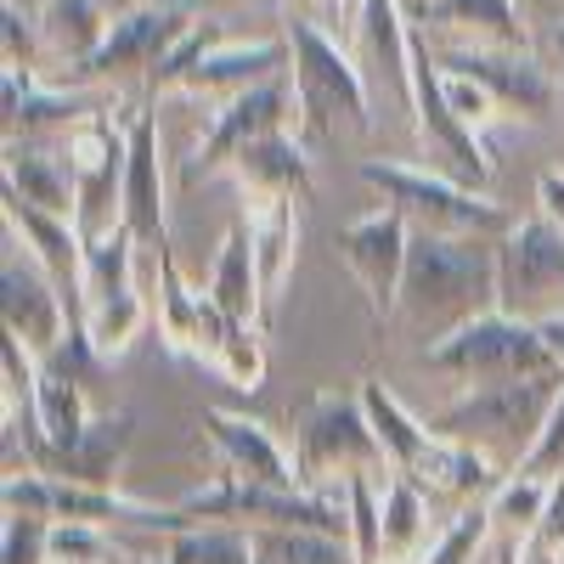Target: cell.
<instances>
[{"instance_id": "cell-42", "label": "cell", "mask_w": 564, "mask_h": 564, "mask_svg": "<svg viewBox=\"0 0 564 564\" xmlns=\"http://www.w3.org/2000/svg\"><path fill=\"white\" fill-rule=\"evenodd\" d=\"M7 7H23V12H34V7H40V0H7Z\"/></svg>"}, {"instance_id": "cell-10", "label": "cell", "mask_w": 564, "mask_h": 564, "mask_svg": "<svg viewBox=\"0 0 564 564\" xmlns=\"http://www.w3.org/2000/svg\"><path fill=\"white\" fill-rule=\"evenodd\" d=\"M497 311L536 327L564 316V231L553 220H513L497 238Z\"/></svg>"}, {"instance_id": "cell-34", "label": "cell", "mask_w": 564, "mask_h": 564, "mask_svg": "<svg viewBox=\"0 0 564 564\" xmlns=\"http://www.w3.org/2000/svg\"><path fill=\"white\" fill-rule=\"evenodd\" d=\"M0 564H52V520L7 508V536H0Z\"/></svg>"}, {"instance_id": "cell-17", "label": "cell", "mask_w": 564, "mask_h": 564, "mask_svg": "<svg viewBox=\"0 0 564 564\" xmlns=\"http://www.w3.org/2000/svg\"><path fill=\"white\" fill-rule=\"evenodd\" d=\"M435 63L446 74H463L491 90V102L513 119H547L553 113V79L531 63V52H457V45H446V52H435Z\"/></svg>"}, {"instance_id": "cell-6", "label": "cell", "mask_w": 564, "mask_h": 564, "mask_svg": "<svg viewBox=\"0 0 564 564\" xmlns=\"http://www.w3.org/2000/svg\"><path fill=\"white\" fill-rule=\"evenodd\" d=\"M361 181L372 193H384V204H395L412 231H435V238H502L513 226L502 204L480 198L475 186L446 181L435 170H406V164H361Z\"/></svg>"}, {"instance_id": "cell-4", "label": "cell", "mask_w": 564, "mask_h": 564, "mask_svg": "<svg viewBox=\"0 0 564 564\" xmlns=\"http://www.w3.org/2000/svg\"><path fill=\"white\" fill-rule=\"evenodd\" d=\"M294 468H300V491H316V497H345L350 480L361 475H395L390 468V452L372 430V417L361 406V390L356 395H334L322 390L311 401H300L294 412Z\"/></svg>"}, {"instance_id": "cell-21", "label": "cell", "mask_w": 564, "mask_h": 564, "mask_svg": "<svg viewBox=\"0 0 564 564\" xmlns=\"http://www.w3.org/2000/svg\"><path fill=\"white\" fill-rule=\"evenodd\" d=\"M350 45H356V63H361L367 85L390 79L401 90V102H406V85H412V23L401 18L395 0H356Z\"/></svg>"}, {"instance_id": "cell-3", "label": "cell", "mask_w": 564, "mask_h": 564, "mask_svg": "<svg viewBox=\"0 0 564 564\" xmlns=\"http://www.w3.org/2000/svg\"><path fill=\"white\" fill-rule=\"evenodd\" d=\"M558 390H564V372H531V379L475 384L468 395H457L446 412H435L430 430L441 441H452V446L480 452L486 463L502 468V475H520V463L531 457Z\"/></svg>"}, {"instance_id": "cell-14", "label": "cell", "mask_w": 564, "mask_h": 564, "mask_svg": "<svg viewBox=\"0 0 564 564\" xmlns=\"http://www.w3.org/2000/svg\"><path fill=\"white\" fill-rule=\"evenodd\" d=\"M0 322H7L12 339H23L34 361H45L79 322V311L40 265H23L18 254H7V265H0Z\"/></svg>"}, {"instance_id": "cell-26", "label": "cell", "mask_w": 564, "mask_h": 564, "mask_svg": "<svg viewBox=\"0 0 564 564\" xmlns=\"http://www.w3.org/2000/svg\"><path fill=\"white\" fill-rule=\"evenodd\" d=\"M226 175L238 181V186H276V193H294L305 204L316 193L311 159H305V148H300L289 130H271V135L249 141V148H238V153H231V164H226Z\"/></svg>"}, {"instance_id": "cell-40", "label": "cell", "mask_w": 564, "mask_h": 564, "mask_svg": "<svg viewBox=\"0 0 564 564\" xmlns=\"http://www.w3.org/2000/svg\"><path fill=\"white\" fill-rule=\"evenodd\" d=\"M300 7H305L322 29H339V23L356 18V0H300Z\"/></svg>"}, {"instance_id": "cell-45", "label": "cell", "mask_w": 564, "mask_h": 564, "mask_svg": "<svg viewBox=\"0 0 564 564\" xmlns=\"http://www.w3.org/2000/svg\"><path fill=\"white\" fill-rule=\"evenodd\" d=\"M153 564H164V558H153Z\"/></svg>"}, {"instance_id": "cell-13", "label": "cell", "mask_w": 564, "mask_h": 564, "mask_svg": "<svg viewBox=\"0 0 564 564\" xmlns=\"http://www.w3.org/2000/svg\"><path fill=\"white\" fill-rule=\"evenodd\" d=\"M289 108H294L289 74H276V79L243 90V97H231L226 108L209 113V130L198 135V148L186 153V164L175 170V181H181V186H198L204 175L226 170L238 148H249V141H260V135H271V130L289 124Z\"/></svg>"}, {"instance_id": "cell-18", "label": "cell", "mask_w": 564, "mask_h": 564, "mask_svg": "<svg viewBox=\"0 0 564 564\" xmlns=\"http://www.w3.org/2000/svg\"><path fill=\"white\" fill-rule=\"evenodd\" d=\"M135 435V417L130 412H97L85 423V435L68 446H34L29 468L34 475H52V480H74V486H113L119 480V463L130 452Z\"/></svg>"}, {"instance_id": "cell-8", "label": "cell", "mask_w": 564, "mask_h": 564, "mask_svg": "<svg viewBox=\"0 0 564 564\" xmlns=\"http://www.w3.org/2000/svg\"><path fill=\"white\" fill-rule=\"evenodd\" d=\"M406 113H412V130H417V153H423V170H435L446 181H463V186H486L491 164H486V148H480V130H468L463 113L452 108L446 97V79H441V63L430 52V34L412 29V85H406Z\"/></svg>"}, {"instance_id": "cell-20", "label": "cell", "mask_w": 564, "mask_h": 564, "mask_svg": "<svg viewBox=\"0 0 564 564\" xmlns=\"http://www.w3.org/2000/svg\"><path fill=\"white\" fill-rule=\"evenodd\" d=\"M204 441L220 452V463H226V475H231V480H254V486H289V491H300V468H294L289 452L271 441L265 423L209 406V412H204Z\"/></svg>"}, {"instance_id": "cell-15", "label": "cell", "mask_w": 564, "mask_h": 564, "mask_svg": "<svg viewBox=\"0 0 564 564\" xmlns=\"http://www.w3.org/2000/svg\"><path fill=\"white\" fill-rule=\"evenodd\" d=\"M412 29L457 52H531V29L513 0H423Z\"/></svg>"}, {"instance_id": "cell-35", "label": "cell", "mask_w": 564, "mask_h": 564, "mask_svg": "<svg viewBox=\"0 0 564 564\" xmlns=\"http://www.w3.org/2000/svg\"><path fill=\"white\" fill-rule=\"evenodd\" d=\"M260 334H265V327H231L226 356H220V367H215L226 384H238V390H260V379H265V350H260Z\"/></svg>"}, {"instance_id": "cell-16", "label": "cell", "mask_w": 564, "mask_h": 564, "mask_svg": "<svg viewBox=\"0 0 564 564\" xmlns=\"http://www.w3.org/2000/svg\"><path fill=\"white\" fill-rule=\"evenodd\" d=\"M124 119H130V164H124V209H119V226L130 231L141 249H170L159 119H153V108H124Z\"/></svg>"}, {"instance_id": "cell-24", "label": "cell", "mask_w": 564, "mask_h": 564, "mask_svg": "<svg viewBox=\"0 0 564 564\" xmlns=\"http://www.w3.org/2000/svg\"><path fill=\"white\" fill-rule=\"evenodd\" d=\"M209 300L243 327H265V289H260V265H254V243H249V226L231 220L226 243L215 254L209 271Z\"/></svg>"}, {"instance_id": "cell-27", "label": "cell", "mask_w": 564, "mask_h": 564, "mask_svg": "<svg viewBox=\"0 0 564 564\" xmlns=\"http://www.w3.org/2000/svg\"><path fill=\"white\" fill-rule=\"evenodd\" d=\"M7 193H18L23 204H34V209H45V215H63V220H74V170L63 164V159H52V153H40L34 141H7Z\"/></svg>"}, {"instance_id": "cell-44", "label": "cell", "mask_w": 564, "mask_h": 564, "mask_svg": "<svg viewBox=\"0 0 564 564\" xmlns=\"http://www.w3.org/2000/svg\"><path fill=\"white\" fill-rule=\"evenodd\" d=\"M502 564H513V558H502Z\"/></svg>"}, {"instance_id": "cell-36", "label": "cell", "mask_w": 564, "mask_h": 564, "mask_svg": "<svg viewBox=\"0 0 564 564\" xmlns=\"http://www.w3.org/2000/svg\"><path fill=\"white\" fill-rule=\"evenodd\" d=\"M520 475H531V480H558L564 475V390H558V401H553V412L542 423L531 457L520 463Z\"/></svg>"}, {"instance_id": "cell-39", "label": "cell", "mask_w": 564, "mask_h": 564, "mask_svg": "<svg viewBox=\"0 0 564 564\" xmlns=\"http://www.w3.org/2000/svg\"><path fill=\"white\" fill-rule=\"evenodd\" d=\"M536 204H542V220H553L564 231V170H542L536 175Z\"/></svg>"}, {"instance_id": "cell-30", "label": "cell", "mask_w": 564, "mask_h": 564, "mask_svg": "<svg viewBox=\"0 0 564 564\" xmlns=\"http://www.w3.org/2000/svg\"><path fill=\"white\" fill-rule=\"evenodd\" d=\"M164 564H254V531L249 525L198 520L186 531H170Z\"/></svg>"}, {"instance_id": "cell-9", "label": "cell", "mask_w": 564, "mask_h": 564, "mask_svg": "<svg viewBox=\"0 0 564 564\" xmlns=\"http://www.w3.org/2000/svg\"><path fill=\"white\" fill-rule=\"evenodd\" d=\"M124 164H130V119L90 108L68 130V170H74V226L85 243H102L119 231L124 209Z\"/></svg>"}, {"instance_id": "cell-5", "label": "cell", "mask_w": 564, "mask_h": 564, "mask_svg": "<svg viewBox=\"0 0 564 564\" xmlns=\"http://www.w3.org/2000/svg\"><path fill=\"white\" fill-rule=\"evenodd\" d=\"M289 74V34L276 40H238L226 34V23H193L175 52L153 68V90H181V97L204 102L209 113L226 108L231 97H243V90Z\"/></svg>"}, {"instance_id": "cell-32", "label": "cell", "mask_w": 564, "mask_h": 564, "mask_svg": "<svg viewBox=\"0 0 564 564\" xmlns=\"http://www.w3.org/2000/svg\"><path fill=\"white\" fill-rule=\"evenodd\" d=\"M491 502H463V513L457 520L423 547V558L417 564H475V553L486 547V536H491Z\"/></svg>"}, {"instance_id": "cell-38", "label": "cell", "mask_w": 564, "mask_h": 564, "mask_svg": "<svg viewBox=\"0 0 564 564\" xmlns=\"http://www.w3.org/2000/svg\"><path fill=\"white\" fill-rule=\"evenodd\" d=\"M441 79H446V97H452V108L463 113V124H468V130H486V124L502 113V108L491 102V90H486V85L463 79V74H446V68H441Z\"/></svg>"}, {"instance_id": "cell-41", "label": "cell", "mask_w": 564, "mask_h": 564, "mask_svg": "<svg viewBox=\"0 0 564 564\" xmlns=\"http://www.w3.org/2000/svg\"><path fill=\"white\" fill-rule=\"evenodd\" d=\"M542 339L553 345V356L564 361V316H553V322H542Z\"/></svg>"}, {"instance_id": "cell-12", "label": "cell", "mask_w": 564, "mask_h": 564, "mask_svg": "<svg viewBox=\"0 0 564 564\" xmlns=\"http://www.w3.org/2000/svg\"><path fill=\"white\" fill-rule=\"evenodd\" d=\"M186 34H193V18H186L181 7H130V12L113 18V29H108V40L97 45V52L74 68V79L79 85H108V79L119 85V79H135V74L153 79V68Z\"/></svg>"}, {"instance_id": "cell-7", "label": "cell", "mask_w": 564, "mask_h": 564, "mask_svg": "<svg viewBox=\"0 0 564 564\" xmlns=\"http://www.w3.org/2000/svg\"><path fill=\"white\" fill-rule=\"evenodd\" d=\"M435 372L452 379H475V384H497V379H531V372H564V361L553 356V345L542 339L536 322L486 311L475 322H463L457 334H446L441 345L423 350Z\"/></svg>"}, {"instance_id": "cell-37", "label": "cell", "mask_w": 564, "mask_h": 564, "mask_svg": "<svg viewBox=\"0 0 564 564\" xmlns=\"http://www.w3.org/2000/svg\"><path fill=\"white\" fill-rule=\"evenodd\" d=\"M525 558H531V564H558V558H564V475L553 480L547 513H542V525H536L531 542H525Z\"/></svg>"}, {"instance_id": "cell-23", "label": "cell", "mask_w": 564, "mask_h": 564, "mask_svg": "<svg viewBox=\"0 0 564 564\" xmlns=\"http://www.w3.org/2000/svg\"><path fill=\"white\" fill-rule=\"evenodd\" d=\"M90 113L85 97H68V90H40L34 68L23 63H7V141H34L45 130H74L79 119Z\"/></svg>"}, {"instance_id": "cell-2", "label": "cell", "mask_w": 564, "mask_h": 564, "mask_svg": "<svg viewBox=\"0 0 564 564\" xmlns=\"http://www.w3.org/2000/svg\"><path fill=\"white\" fill-rule=\"evenodd\" d=\"M289 34V85L294 113L311 141H356L372 130V97L367 74L356 63V45H339L334 29H322L311 12H294L282 23Z\"/></svg>"}, {"instance_id": "cell-33", "label": "cell", "mask_w": 564, "mask_h": 564, "mask_svg": "<svg viewBox=\"0 0 564 564\" xmlns=\"http://www.w3.org/2000/svg\"><path fill=\"white\" fill-rule=\"evenodd\" d=\"M52 564H124L119 542L108 525H85V520H57L52 525Z\"/></svg>"}, {"instance_id": "cell-1", "label": "cell", "mask_w": 564, "mask_h": 564, "mask_svg": "<svg viewBox=\"0 0 564 564\" xmlns=\"http://www.w3.org/2000/svg\"><path fill=\"white\" fill-rule=\"evenodd\" d=\"M486 311H497V243L412 231L390 322L423 345H441L446 334H457L463 322H475Z\"/></svg>"}, {"instance_id": "cell-29", "label": "cell", "mask_w": 564, "mask_h": 564, "mask_svg": "<svg viewBox=\"0 0 564 564\" xmlns=\"http://www.w3.org/2000/svg\"><path fill=\"white\" fill-rule=\"evenodd\" d=\"M254 564H361L350 536L334 531H300V525H260Z\"/></svg>"}, {"instance_id": "cell-31", "label": "cell", "mask_w": 564, "mask_h": 564, "mask_svg": "<svg viewBox=\"0 0 564 564\" xmlns=\"http://www.w3.org/2000/svg\"><path fill=\"white\" fill-rule=\"evenodd\" d=\"M547 497H553V480L508 475V480L491 491V520H497V525H508L520 542H531V531L542 525V513H547Z\"/></svg>"}, {"instance_id": "cell-28", "label": "cell", "mask_w": 564, "mask_h": 564, "mask_svg": "<svg viewBox=\"0 0 564 564\" xmlns=\"http://www.w3.org/2000/svg\"><path fill=\"white\" fill-rule=\"evenodd\" d=\"M423 486H412L406 475H390L384 497H379V525H384V564H417L423 558V536H430V508H423Z\"/></svg>"}, {"instance_id": "cell-19", "label": "cell", "mask_w": 564, "mask_h": 564, "mask_svg": "<svg viewBox=\"0 0 564 564\" xmlns=\"http://www.w3.org/2000/svg\"><path fill=\"white\" fill-rule=\"evenodd\" d=\"M243 193V226H249V243H254V265H260V289L265 305L289 289L294 276V254H300V204L294 193H276V186H238Z\"/></svg>"}, {"instance_id": "cell-22", "label": "cell", "mask_w": 564, "mask_h": 564, "mask_svg": "<svg viewBox=\"0 0 564 564\" xmlns=\"http://www.w3.org/2000/svg\"><path fill=\"white\" fill-rule=\"evenodd\" d=\"M7 226L23 231V243L34 249V265L52 276L57 289L68 294V305L79 311V289H85V238H79V226L23 204L18 193H7Z\"/></svg>"}, {"instance_id": "cell-11", "label": "cell", "mask_w": 564, "mask_h": 564, "mask_svg": "<svg viewBox=\"0 0 564 564\" xmlns=\"http://www.w3.org/2000/svg\"><path fill=\"white\" fill-rule=\"evenodd\" d=\"M406 249H412V220H406L395 204L372 209V215H361V220H350V226L339 231V260L350 265L356 289H361V300H367V316L379 322V327L395 316Z\"/></svg>"}, {"instance_id": "cell-43", "label": "cell", "mask_w": 564, "mask_h": 564, "mask_svg": "<svg viewBox=\"0 0 564 564\" xmlns=\"http://www.w3.org/2000/svg\"><path fill=\"white\" fill-rule=\"evenodd\" d=\"M553 40H558V52H564V23H558V29H553Z\"/></svg>"}, {"instance_id": "cell-25", "label": "cell", "mask_w": 564, "mask_h": 564, "mask_svg": "<svg viewBox=\"0 0 564 564\" xmlns=\"http://www.w3.org/2000/svg\"><path fill=\"white\" fill-rule=\"evenodd\" d=\"M29 18L40 29L45 57H57L68 74L97 52V45L108 40V29H113V18L102 12V0H40Z\"/></svg>"}]
</instances>
